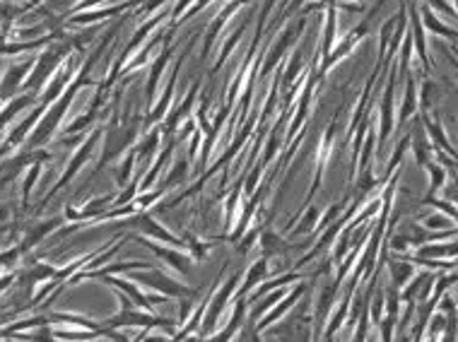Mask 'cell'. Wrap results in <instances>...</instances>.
<instances>
[{
    "label": "cell",
    "instance_id": "cell-13",
    "mask_svg": "<svg viewBox=\"0 0 458 342\" xmlns=\"http://www.w3.org/2000/svg\"><path fill=\"white\" fill-rule=\"evenodd\" d=\"M61 224H63V219H61V217H56V219H46V222H41L39 227H34L27 236H24V241H22V244H20V251H22V254H27L29 249H34L36 244H41V241H44L46 236L51 234V231H56L58 227H61Z\"/></svg>",
    "mask_w": 458,
    "mask_h": 342
},
{
    "label": "cell",
    "instance_id": "cell-21",
    "mask_svg": "<svg viewBox=\"0 0 458 342\" xmlns=\"http://www.w3.org/2000/svg\"><path fill=\"white\" fill-rule=\"evenodd\" d=\"M31 65H34V63H31V61H27V63H24V65H20V68H13V70H10L8 75H5V82H3V87H5V97H8V94L13 92V85H15V87L20 85V80H22V75H24V72L29 70Z\"/></svg>",
    "mask_w": 458,
    "mask_h": 342
},
{
    "label": "cell",
    "instance_id": "cell-17",
    "mask_svg": "<svg viewBox=\"0 0 458 342\" xmlns=\"http://www.w3.org/2000/svg\"><path fill=\"white\" fill-rule=\"evenodd\" d=\"M196 92H198V85L193 87L191 92H188V97L183 99V104H181V107H178V111H176V114H171V118L167 121V130H169V133H171V130L178 125V121H181L183 116H186L188 111H191V107H193V99H196Z\"/></svg>",
    "mask_w": 458,
    "mask_h": 342
},
{
    "label": "cell",
    "instance_id": "cell-7",
    "mask_svg": "<svg viewBox=\"0 0 458 342\" xmlns=\"http://www.w3.org/2000/svg\"><path fill=\"white\" fill-rule=\"evenodd\" d=\"M133 224L143 231V234L150 236L152 241H165V244H171L174 249H183V246H186V241L178 239V236H174L171 231H167L160 222H157V219H152L150 215H135Z\"/></svg>",
    "mask_w": 458,
    "mask_h": 342
},
{
    "label": "cell",
    "instance_id": "cell-22",
    "mask_svg": "<svg viewBox=\"0 0 458 342\" xmlns=\"http://www.w3.org/2000/svg\"><path fill=\"white\" fill-rule=\"evenodd\" d=\"M319 222H321V212L316 208H309L307 210V215H304V219H302V224L299 227H294L292 229V234H302V231H314L316 227H319Z\"/></svg>",
    "mask_w": 458,
    "mask_h": 342
},
{
    "label": "cell",
    "instance_id": "cell-3",
    "mask_svg": "<svg viewBox=\"0 0 458 342\" xmlns=\"http://www.w3.org/2000/svg\"><path fill=\"white\" fill-rule=\"evenodd\" d=\"M239 282H241V272H234V275H231L229 280L224 282V285L220 287L217 292H215V297L210 299V304H208V313H205L203 325H201V333H203V335H205V333H213V330H215V325H217L220 316H222L224 306H227V302L231 299V294L236 292Z\"/></svg>",
    "mask_w": 458,
    "mask_h": 342
},
{
    "label": "cell",
    "instance_id": "cell-6",
    "mask_svg": "<svg viewBox=\"0 0 458 342\" xmlns=\"http://www.w3.org/2000/svg\"><path fill=\"white\" fill-rule=\"evenodd\" d=\"M99 135H102V133H99V130H94V133L89 135V138L85 140V143L80 145V150L75 152V157H72V160H70V164H68V169L63 171V176H61V178H58V181H56V186L51 188V193H49V196H46V200H44V203H49V200L54 198V193H58V191H61V188L66 186V183L70 181V178L75 176L77 171H80V166L85 164V162L89 160V155H92V150H94V143H97V140H99Z\"/></svg>",
    "mask_w": 458,
    "mask_h": 342
},
{
    "label": "cell",
    "instance_id": "cell-29",
    "mask_svg": "<svg viewBox=\"0 0 458 342\" xmlns=\"http://www.w3.org/2000/svg\"><path fill=\"white\" fill-rule=\"evenodd\" d=\"M258 234H261V229H258V227H256V229H251L249 234H246L244 239H241L239 244H236V251H239L241 256H244V254H249L251 244H254V241H256V236H258Z\"/></svg>",
    "mask_w": 458,
    "mask_h": 342
},
{
    "label": "cell",
    "instance_id": "cell-18",
    "mask_svg": "<svg viewBox=\"0 0 458 342\" xmlns=\"http://www.w3.org/2000/svg\"><path fill=\"white\" fill-rule=\"evenodd\" d=\"M160 130H152L150 135H145V140L135 147V155H138V160H147V157H152V152L157 150V145H160Z\"/></svg>",
    "mask_w": 458,
    "mask_h": 342
},
{
    "label": "cell",
    "instance_id": "cell-10",
    "mask_svg": "<svg viewBox=\"0 0 458 342\" xmlns=\"http://www.w3.org/2000/svg\"><path fill=\"white\" fill-rule=\"evenodd\" d=\"M246 306H249V304H246V299H236V306H234V313H231V320H229L227 325H224L222 330H220V333H215L208 342H231V338L239 333L241 323H244Z\"/></svg>",
    "mask_w": 458,
    "mask_h": 342
},
{
    "label": "cell",
    "instance_id": "cell-26",
    "mask_svg": "<svg viewBox=\"0 0 458 342\" xmlns=\"http://www.w3.org/2000/svg\"><path fill=\"white\" fill-rule=\"evenodd\" d=\"M186 244H188V251L193 254V261H201V258H205V254H208V244H205V241H198V239H193V236H188Z\"/></svg>",
    "mask_w": 458,
    "mask_h": 342
},
{
    "label": "cell",
    "instance_id": "cell-11",
    "mask_svg": "<svg viewBox=\"0 0 458 342\" xmlns=\"http://www.w3.org/2000/svg\"><path fill=\"white\" fill-rule=\"evenodd\" d=\"M66 56V51L63 49H58V51H46L44 56H41V61H39V65H36V75H31L29 80H27V87H39L41 82L46 80V77L51 75V72H54V68H56V63L61 61V58Z\"/></svg>",
    "mask_w": 458,
    "mask_h": 342
},
{
    "label": "cell",
    "instance_id": "cell-9",
    "mask_svg": "<svg viewBox=\"0 0 458 342\" xmlns=\"http://www.w3.org/2000/svg\"><path fill=\"white\" fill-rule=\"evenodd\" d=\"M304 292H307V285H297V287H294L292 292H289V297H287V299H282V302H280V306H275L270 313L263 316V318L258 320V323H256V330H258V333H263V330H266V328H270V325L275 323V320L280 318V316H285V313L289 311V309H292V304H294V302H299V297H302Z\"/></svg>",
    "mask_w": 458,
    "mask_h": 342
},
{
    "label": "cell",
    "instance_id": "cell-15",
    "mask_svg": "<svg viewBox=\"0 0 458 342\" xmlns=\"http://www.w3.org/2000/svg\"><path fill=\"white\" fill-rule=\"evenodd\" d=\"M171 150H174V140H171L169 145L165 147V150H162V155H160V157H157V160H155V164H152V169L145 173V178H143V181H140L138 191H150V186H152V183L157 181V176H160V171H162V166H165V162H167V160H169V157H171Z\"/></svg>",
    "mask_w": 458,
    "mask_h": 342
},
{
    "label": "cell",
    "instance_id": "cell-32",
    "mask_svg": "<svg viewBox=\"0 0 458 342\" xmlns=\"http://www.w3.org/2000/svg\"><path fill=\"white\" fill-rule=\"evenodd\" d=\"M138 342H171V335H140Z\"/></svg>",
    "mask_w": 458,
    "mask_h": 342
},
{
    "label": "cell",
    "instance_id": "cell-28",
    "mask_svg": "<svg viewBox=\"0 0 458 342\" xmlns=\"http://www.w3.org/2000/svg\"><path fill=\"white\" fill-rule=\"evenodd\" d=\"M165 188H160V191H155V193H145V196H140L138 200H135V208L138 210H147V205H155L157 200H160L162 196H165Z\"/></svg>",
    "mask_w": 458,
    "mask_h": 342
},
{
    "label": "cell",
    "instance_id": "cell-33",
    "mask_svg": "<svg viewBox=\"0 0 458 342\" xmlns=\"http://www.w3.org/2000/svg\"><path fill=\"white\" fill-rule=\"evenodd\" d=\"M183 342H203V338H201V335H188V338L183 340Z\"/></svg>",
    "mask_w": 458,
    "mask_h": 342
},
{
    "label": "cell",
    "instance_id": "cell-27",
    "mask_svg": "<svg viewBox=\"0 0 458 342\" xmlns=\"http://www.w3.org/2000/svg\"><path fill=\"white\" fill-rule=\"evenodd\" d=\"M31 102H34V97H31V94H27V97H20L17 102H13V104H10V107L5 109V114H3V123H8V121H10V116H13V114H17L20 109H22V107H27V104H31Z\"/></svg>",
    "mask_w": 458,
    "mask_h": 342
},
{
    "label": "cell",
    "instance_id": "cell-1",
    "mask_svg": "<svg viewBox=\"0 0 458 342\" xmlns=\"http://www.w3.org/2000/svg\"><path fill=\"white\" fill-rule=\"evenodd\" d=\"M82 85H89V82L85 80V75H80L77 77V82L72 85L70 89H66V97H61L58 99V104L54 109H51L49 114L41 118V123H39V128H36V133L31 135V140H29V147H39V145H44L46 140L54 135V130L58 128V123H61V118H63V114H66V109H68V104H70V99L75 97V92L80 89Z\"/></svg>",
    "mask_w": 458,
    "mask_h": 342
},
{
    "label": "cell",
    "instance_id": "cell-30",
    "mask_svg": "<svg viewBox=\"0 0 458 342\" xmlns=\"http://www.w3.org/2000/svg\"><path fill=\"white\" fill-rule=\"evenodd\" d=\"M393 277H396V282H401L403 285V282L410 277V265H401V267L393 265Z\"/></svg>",
    "mask_w": 458,
    "mask_h": 342
},
{
    "label": "cell",
    "instance_id": "cell-14",
    "mask_svg": "<svg viewBox=\"0 0 458 342\" xmlns=\"http://www.w3.org/2000/svg\"><path fill=\"white\" fill-rule=\"evenodd\" d=\"M261 246H263V254H266V258L282 256L289 249V246L285 244V239H282L280 234H275L270 227H266V231L261 234Z\"/></svg>",
    "mask_w": 458,
    "mask_h": 342
},
{
    "label": "cell",
    "instance_id": "cell-19",
    "mask_svg": "<svg viewBox=\"0 0 458 342\" xmlns=\"http://www.w3.org/2000/svg\"><path fill=\"white\" fill-rule=\"evenodd\" d=\"M15 338L22 342H56V335L49 325H44V328H39V330H31V333H17Z\"/></svg>",
    "mask_w": 458,
    "mask_h": 342
},
{
    "label": "cell",
    "instance_id": "cell-4",
    "mask_svg": "<svg viewBox=\"0 0 458 342\" xmlns=\"http://www.w3.org/2000/svg\"><path fill=\"white\" fill-rule=\"evenodd\" d=\"M135 241L143 244L145 249H150L157 258H162L167 265H171L174 270L181 272V275H188V272H191V265H193V256L191 254H181L178 249H165V246H160L157 241H152V239H145V236H135Z\"/></svg>",
    "mask_w": 458,
    "mask_h": 342
},
{
    "label": "cell",
    "instance_id": "cell-31",
    "mask_svg": "<svg viewBox=\"0 0 458 342\" xmlns=\"http://www.w3.org/2000/svg\"><path fill=\"white\" fill-rule=\"evenodd\" d=\"M299 65H302V54H297L294 56V61H292V65H289V70H287V82L292 80L294 75H297V70H299Z\"/></svg>",
    "mask_w": 458,
    "mask_h": 342
},
{
    "label": "cell",
    "instance_id": "cell-5",
    "mask_svg": "<svg viewBox=\"0 0 458 342\" xmlns=\"http://www.w3.org/2000/svg\"><path fill=\"white\" fill-rule=\"evenodd\" d=\"M102 280L107 282V285L121 289V294H125V297H128L130 302L135 304V306H138V309H145V311H150V309L157 306V304H165V302H167L165 294H145V292H140V289L135 287V285H130V282L121 280V277L107 275V277H102Z\"/></svg>",
    "mask_w": 458,
    "mask_h": 342
},
{
    "label": "cell",
    "instance_id": "cell-8",
    "mask_svg": "<svg viewBox=\"0 0 458 342\" xmlns=\"http://www.w3.org/2000/svg\"><path fill=\"white\" fill-rule=\"evenodd\" d=\"M338 280H333L330 285H326L323 289H321L319 294V302H316V309H314V333L316 338L321 335V330H323L326 325V316H328L330 306H333V299H335V292H338Z\"/></svg>",
    "mask_w": 458,
    "mask_h": 342
},
{
    "label": "cell",
    "instance_id": "cell-16",
    "mask_svg": "<svg viewBox=\"0 0 458 342\" xmlns=\"http://www.w3.org/2000/svg\"><path fill=\"white\" fill-rule=\"evenodd\" d=\"M186 173H188V160H178L176 164H174V169L169 171V176H167V181L162 183V188H165V191H171L174 186L183 183Z\"/></svg>",
    "mask_w": 458,
    "mask_h": 342
},
{
    "label": "cell",
    "instance_id": "cell-24",
    "mask_svg": "<svg viewBox=\"0 0 458 342\" xmlns=\"http://www.w3.org/2000/svg\"><path fill=\"white\" fill-rule=\"evenodd\" d=\"M39 173H41V164L29 166V173H27V178H24V183H22V205H24V208H27V205H29L31 186H34V181H36V178H39Z\"/></svg>",
    "mask_w": 458,
    "mask_h": 342
},
{
    "label": "cell",
    "instance_id": "cell-20",
    "mask_svg": "<svg viewBox=\"0 0 458 342\" xmlns=\"http://www.w3.org/2000/svg\"><path fill=\"white\" fill-rule=\"evenodd\" d=\"M169 56H171V51L167 49V51H162V56L155 61V68H152V77H150V82H147V97H152V92H155L157 80H160V75H162V70H165V65H167V61H169Z\"/></svg>",
    "mask_w": 458,
    "mask_h": 342
},
{
    "label": "cell",
    "instance_id": "cell-12",
    "mask_svg": "<svg viewBox=\"0 0 458 342\" xmlns=\"http://www.w3.org/2000/svg\"><path fill=\"white\" fill-rule=\"evenodd\" d=\"M268 277V258L263 256L261 261H256L254 265L249 267V272H246V280L244 285L239 287V297L236 299H246V294H254L256 292V285L261 280H266Z\"/></svg>",
    "mask_w": 458,
    "mask_h": 342
},
{
    "label": "cell",
    "instance_id": "cell-2",
    "mask_svg": "<svg viewBox=\"0 0 458 342\" xmlns=\"http://www.w3.org/2000/svg\"><path fill=\"white\" fill-rule=\"evenodd\" d=\"M130 277H133L135 282H140V285L150 287V289H157L160 294H165V297H191V294H196L193 289H188L186 285H181L178 280H171L167 272L157 270V267H150V270H133L128 272Z\"/></svg>",
    "mask_w": 458,
    "mask_h": 342
},
{
    "label": "cell",
    "instance_id": "cell-23",
    "mask_svg": "<svg viewBox=\"0 0 458 342\" xmlns=\"http://www.w3.org/2000/svg\"><path fill=\"white\" fill-rule=\"evenodd\" d=\"M135 160H138V155H135V150H130V155H125L123 164H121V171L116 173V181H119V186H123V183L130 178V173H133V164H135Z\"/></svg>",
    "mask_w": 458,
    "mask_h": 342
},
{
    "label": "cell",
    "instance_id": "cell-25",
    "mask_svg": "<svg viewBox=\"0 0 458 342\" xmlns=\"http://www.w3.org/2000/svg\"><path fill=\"white\" fill-rule=\"evenodd\" d=\"M125 10V5H119V8H112V10H104V13H89V15H80V17H72L70 24H87V22H94V20H102L107 15H114V13H121Z\"/></svg>",
    "mask_w": 458,
    "mask_h": 342
}]
</instances>
